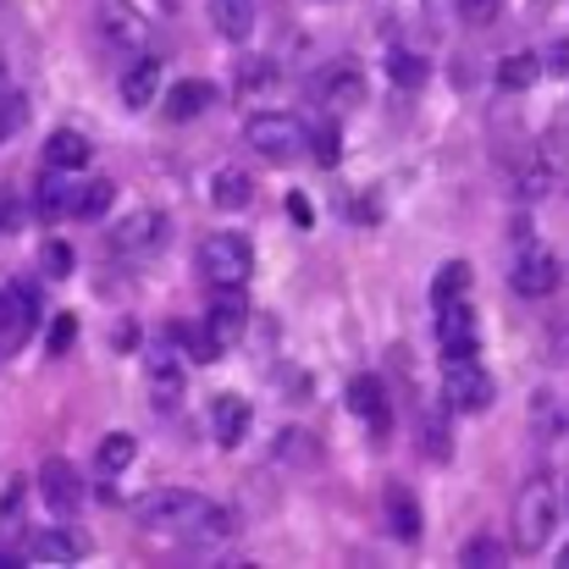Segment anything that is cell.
Masks as SVG:
<instances>
[{
  "instance_id": "37",
  "label": "cell",
  "mask_w": 569,
  "mask_h": 569,
  "mask_svg": "<svg viewBox=\"0 0 569 569\" xmlns=\"http://www.w3.org/2000/svg\"><path fill=\"white\" fill-rule=\"evenodd\" d=\"M39 271H44V277H56V282H61V277H67V271H72V249H67V243H61V238H50V243H44V249H39Z\"/></svg>"
},
{
  "instance_id": "17",
  "label": "cell",
  "mask_w": 569,
  "mask_h": 569,
  "mask_svg": "<svg viewBox=\"0 0 569 569\" xmlns=\"http://www.w3.org/2000/svg\"><path fill=\"white\" fill-rule=\"evenodd\" d=\"M271 459L288 465V470H310V465L321 459V437L305 431V426H282V431L271 437Z\"/></svg>"
},
{
  "instance_id": "32",
  "label": "cell",
  "mask_w": 569,
  "mask_h": 569,
  "mask_svg": "<svg viewBox=\"0 0 569 569\" xmlns=\"http://www.w3.org/2000/svg\"><path fill=\"white\" fill-rule=\"evenodd\" d=\"M310 156H316L321 167H338V161H343V139H338V122H321V128L310 133Z\"/></svg>"
},
{
  "instance_id": "9",
  "label": "cell",
  "mask_w": 569,
  "mask_h": 569,
  "mask_svg": "<svg viewBox=\"0 0 569 569\" xmlns=\"http://www.w3.org/2000/svg\"><path fill=\"white\" fill-rule=\"evenodd\" d=\"M509 282H515V293L520 299H548L559 282H565V266H559V254H548V249H520V260H515V271H509Z\"/></svg>"
},
{
  "instance_id": "15",
  "label": "cell",
  "mask_w": 569,
  "mask_h": 569,
  "mask_svg": "<svg viewBox=\"0 0 569 569\" xmlns=\"http://www.w3.org/2000/svg\"><path fill=\"white\" fill-rule=\"evenodd\" d=\"M204 321H210V332H216L221 343H238L243 327H249V299H243V288H210Z\"/></svg>"
},
{
  "instance_id": "16",
  "label": "cell",
  "mask_w": 569,
  "mask_h": 569,
  "mask_svg": "<svg viewBox=\"0 0 569 569\" xmlns=\"http://www.w3.org/2000/svg\"><path fill=\"white\" fill-rule=\"evenodd\" d=\"M249 415H254V409H249L243 392H221V398L210 403V437H216V448L232 453V448L249 437Z\"/></svg>"
},
{
  "instance_id": "43",
  "label": "cell",
  "mask_w": 569,
  "mask_h": 569,
  "mask_svg": "<svg viewBox=\"0 0 569 569\" xmlns=\"http://www.w3.org/2000/svg\"><path fill=\"white\" fill-rule=\"evenodd\" d=\"M22 565V559H11V553H0V569H17Z\"/></svg>"
},
{
  "instance_id": "29",
  "label": "cell",
  "mask_w": 569,
  "mask_h": 569,
  "mask_svg": "<svg viewBox=\"0 0 569 569\" xmlns=\"http://www.w3.org/2000/svg\"><path fill=\"white\" fill-rule=\"evenodd\" d=\"M133 453H139V442H133L128 431H111V437H100V448H94V470L111 481V476H122V470L133 465Z\"/></svg>"
},
{
  "instance_id": "4",
  "label": "cell",
  "mask_w": 569,
  "mask_h": 569,
  "mask_svg": "<svg viewBox=\"0 0 569 569\" xmlns=\"http://www.w3.org/2000/svg\"><path fill=\"white\" fill-rule=\"evenodd\" d=\"M144 381H150V392H156L161 409H178L183 381H189V355H183V343L172 338V327L156 332V338H144Z\"/></svg>"
},
{
  "instance_id": "34",
  "label": "cell",
  "mask_w": 569,
  "mask_h": 569,
  "mask_svg": "<svg viewBox=\"0 0 569 569\" xmlns=\"http://www.w3.org/2000/svg\"><path fill=\"white\" fill-rule=\"evenodd\" d=\"M111 199H117V189L100 178V183H89V189H78V216L83 221H100L106 210H111Z\"/></svg>"
},
{
  "instance_id": "7",
  "label": "cell",
  "mask_w": 569,
  "mask_h": 569,
  "mask_svg": "<svg viewBox=\"0 0 569 569\" xmlns=\"http://www.w3.org/2000/svg\"><path fill=\"white\" fill-rule=\"evenodd\" d=\"M39 327V293L28 282H6L0 288V360L17 355Z\"/></svg>"
},
{
  "instance_id": "33",
  "label": "cell",
  "mask_w": 569,
  "mask_h": 569,
  "mask_svg": "<svg viewBox=\"0 0 569 569\" xmlns=\"http://www.w3.org/2000/svg\"><path fill=\"white\" fill-rule=\"evenodd\" d=\"M459 565H470V569H498V565H503V548H498L492 537H470V542L459 548Z\"/></svg>"
},
{
  "instance_id": "25",
  "label": "cell",
  "mask_w": 569,
  "mask_h": 569,
  "mask_svg": "<svg viewBox=\"0 0 569 569\" xmlns=\"http://www.w3.org/2000/svg\"><path fill=\"white\" fill-rule=\"evenodd\" d=\"M254 199V178L243 172V167H221L216 178H210V204L216 210H243Z\"/></svg>"
},
{
  "instance_id": "42",
  "label": "cell",
  "mask_w": 569,
  "mask_h": 569,
  "mask_svg": "<svg viewBox=\"0 0 569 569\" xmlns=\"http://www.w3.org/2000/svg\"><path fill=\"white\" fill-rule=\"evenodd\" d=\"M11 94V72H6V61H0V100Z\"/></svg>"
},
{
  "instance_id": "31",
  "label": "cell",
  "mask_w": 569,
  "mask_h": 569,
  "mask_svg": "<svg viewBox=\"0 0 569 569\" xmlns=\"http://www.w3.org/2000/svg\"><path fill=\"white\" fill-rule=\"evenodd\" d=\"M22 509H28V481H22V476H11V481H6V492H0V542L22 531Z\"/></svg>"
},
{
  "instance_id": "3",
  "label": "cell",
  "mask_w": 569,
  "mask_h": 569,
  "mask_svg": "<svg viewBox=\"0 0 569 569\" xmlns=\"http://www.w3.org/2000/svg\"><path fill=\"white\" fill-rule=\"evenodd\" d=\"M243 139H249V150H260L277 167H288V161H299L310 150V133H305V122L293 111H254L243 122Z\"/></svg>"
},
{
  "instance_id": "8",
  "label": "cell",
  "mask_w": 569,
  "mask_h": 569,
  "mask_svg": "<svg viewBox=\"0 0 569 569\" xmlns=\"http://www.w3.org/2000/svg\"><path fill=\"white\" fill-rule=\"evenodd\" d=\"M167 243V216L161 210H133V216H122L117 227H111V249L122 254V260H144V254H156Z\"/></svg>"
},
{
  "instance_id": "27",
  "label": "cell",
  "mask_w": 569,
  "mask_h": 569,
  "mask_svg": "<svg viewBox=\"0 0 569 569\" xmlns=\"http://www.w3.org/2000/svg\"><path fill=\"white\" fill-rule=\"evenodd\" d=\"M542 72H548V67H542V56H531V50H515V56H503V61H498V89L520 94V89H531Z\"/></svg>"
},
{
  "instance_id": "5",
  "label": "cell",
  "mask_w": 569,
  "mask_h": 569,
  "mask_svg": "<svg viewBox=\"0 0 569 569\" xmlns=\"http://www.w3.org/2000/svg\"><path fill=\"white\" fill-rule=\"evenodd\" d=\"M249 271H254V249L243 232H210L199 243V277L210 288H243Z\"/></svg>"
},
{
  "instance_id": "11",
  "label": "cell",
  "mask_w": 569,
  "mask_h": 569,
  "mask_svg": "<svg viewBox=\"0 0 569 569\" xmlns=\"http://www.w3.org/2000/svg\"><path fill=\"white\" fill-rule=\"evenodd\" d=\"M94 22H100V39H106L111 50L139 56V44H144V17H139V6H133V0H100Z\"/></svg>"
},
{
  "instance_id": "22",
  "label": "cell",
  "mask_w": 569,
  "mask_h": 569,
  "mask_svg": "<svg viewBox=\"0 0 569 569\" xmlns=\"http://www.w3.org/2000/svg\"><path fill=\"white\" fill-rule=\"evenodd\" d=\"M122 106H133V111H144V106H156V94H161V61H150V56H139L128 72H122Z\"/></svg>"
},
{
  "instance_id": "24",
  "label": "cell",
  "mask_w": 569,
  "mask_h": 569,
  "mask_svg": "<svg viewBox=\"0 0 569 569\" xmlns=\"http://www.w3.org/2000/svg\"><path fill=\"white\" fill-rule=\"evenodd\" d=\"M210 22L227 44H243L254 33V0H210Z\"/></svg>"
},
{
  "instance_id": "2",
  "label": "cell",
  "mask_w": 569,
  "mask_h": 569,
  "mask_svg": "<svg viewBox=\"0 0 569 569\" xmlns=\"http://www.w3.org/2000/svg\"><path fill=\"white\" fill-rule=\"evenodd\" d=\"M553 531H559V492L537 476L515 498V542H520V553H542L553 542Z\"/></svg>"
},
{
  "instance_id": "18",
  "label": "cell",
  "mask_w": 569,
  "mask_h": 569,
  "mask_svg": "<svg viewBox=\"0 0 569 569\" xmlns=\"http://www.w3.org/2000/svg\"><path fill=\"white\" fill-rule=\"evenodd\" d=\"M387 531H392L398 542H420V531H426L420 503H415V492H409L403 481H387Z\"/></svg>"
},
{
  "instance_id": "23",
  "label": "cell",
  "mask_w": 569,
  "mask_h": 569,
  "mask_svg": "<svg viewBox=\"0 0 569 569\" xmlns=\"http://www.w3.org/2000/svg\"><path fill=\"white\" fill-rule=\"evenodd\" d=\"M39 216L44 221H56V216H78V189L67 183V172L61 167H44V178H39Z\"/></svg>"
},
{
  "instance_id": "26",
  "label": "cell",
  "mask_w": 569,
  "mask_h": 569,
  "mask_svg": "<svg viewBox=\"0 0 569 569\" xmlns=\"http://www.w3.org/2000/svg\"><path fill=\"white\" fill-rule=\"evenodd\" d=\"M172 338L183 343V355L189 360H199V366H210V360H221V338L210 332V321H172Z\"/></svg>"
},
{
  "instance_id": "10",
  "label": "cell",
  "mask_w": 569,
  "mask_h": 569,
  "mask_svg": "<svg viewBox=\"0 0 569 569\" xmlns=\"http://www.w3.org/2000/svg\"><path fill=\"white\" fill-rule=\"evenodd\" d=\"M39 498H44V509H50L56 520H72V515L83 509V481H78V470H72L67 459H44V465H39Z\"/></svg>"
},
{
  "instance_id": "14",
  "label": "cell",
  "mask_w": 569,
  "mask_h": 569,
  "mask_svg": "<svg viewBox=\"0 0 569 569\" xmlns=\"http://www.w3.org/2000/svg\"><path fill=\"white\" fill-rule=\"evenodd\" d=\"M349 409L360 415V426H366L377 442L392 431V403H387V387H381L377 377H355L349 381Z\"/></svg>"
},
{
  "instance_id": "38",
  "label": "cell",
  "mask_w": 569,
  "mask_h": 569,
  "mask_svg": "<svg viewBox=\"0 0 569 569\" xmlns=\"http://www.w3.org/2000/svg\"><path fill=\"white\" fill-rule=\"evenodd\" d=\"M72 338H78V316H56V321H50V332H44L50 360H56V355H67V349H72Z\"/></svg>"
},
{
  "instance_id": "41",
  "label": "cell",
  "mask_w": 569,
  "mask_h": 569,
  "mask_svg": "<svg viewBox=\"0 0 569 569\" xmlns=\"http://www.w3.org/2000/svg\"><path fill=\"white\" fill-rule=\"evenodd\" d=\"M17 216H22V210H17V199L0 189V232H11V227H17Z\"/></svg>"
},
{
  "instance_id": "13",
  "label": "cell",
  "mask_w": 569,
  "mask_h": 569,
  "mask_svg": "<svg viewBox=\"0 0 569 569\" xmlns=\"http://www.w3.org/2000/svg\"><path fill=\"white\" fill-rule=\"evenodd\" d=\"M437 343H442V355H476V349H481L476 310H470L465 299H453V305L437 310Z\"/></svg>"
},
{
  "instance_id": "20",
  "label": "cell",
  "mask_w": 569,
  "mask_h": 569,
  "mask_svg": "<svg viewBox=\"0 0 569 569\" xmlns=\"http://www.w3.org/2000/svg\"><path fill=\"white\" fill-rule=\"evenodd\" d=\"M89 156H94V144H89V133H78V128H56V133L44 139V167L83 172V167H89Z\"/></svg>"
},
{
  "instance_id": "30",
  "label": "cell",
  "mask_w": 569,
  "mask_h": 569,
  "mask_svg": "<svg viewBox=\"0 0 569 569\" xmlns=\"http://www.w3.org/2000/svg\"><path fill=\"white\" fill-rule=\"evenodd\" d=\"M470 293V266L465 260H448L437 277H431V305L442 310V305H453V299H465Z\"/></svg>"
},
{
  "instance_id": "12",
  "label": "cell",
  "mask_w": 569,
  "mask_h": 569,
  "mask_svg": "<svg viewBox=\"0 0 569 569\" xmlns=\"http://www.w3.org/2000/svg\"><path fill=\"white\" fill-rule=\"evenodd\" d=\"M89 559V537L72 526H50L28 537V565H83Z\"/></svg>"
},
{
  "instance_id": "6",
  "label": "cell",
  "mask_w": 569,
  "mask_h": 569,
  "mask_svg": "<svg viewBox=\"0 0 569 569\" xmlns=\"http://www.w3.org/2000/svg\"><path fill=\"white\" fill-rule=\"evenodd\" d=\"M492 398H498V381H492V371L476 355H448V371H442V403L448 409L481 415Z\"/></svg>"
},
{
  "instance_id": "40",
  "label": "cell",
  "mask_w": 569,
  "mask_h": 569,
  "mask_svg": "<svg viewBox=\"0 0 569 569\" xmlns=\"http://www.w3.org/2000/svg\"><path fill=\"white\" fill-rule=\"evenodd\" d=\"M542 67H548L553 78H569V33H559V39L542 50Z\"/></svg>"
},
{
  "instance_id": "36",
  "label": "cell",
  "mask_w": 569,
  "mask_h": 569,
  "mask_svg": "<svg viewBox=\"0 0 569 569\" xmlns=\"http://www.w3.org/2000/svg\"><path fill=\"white\" fill-rule=\"evenodd\" d=\"M22 122H28V100L11 89V94L0 100V144H6V139H17V133H22Z\"/></svg>"
},
{
  "instance_id": "19",
  "label": "cell",
  "mask_w": 569,
  "mask_h": 569,
  "mask_svg": "<svg viewBox=\"0 0 569 569\" xmlns=\"http://www.w3.org/2000/svg\"><path fill=\"white\" fill-rule=\"evenodd\" d=\"M210 106H216V83H204V78H183L167 89V122H193Z\"/></svg>"
},
{
  "instance_id": "21",
  "label": "cell",
  "mask_w": 569,
  "mask_h": 569,
  "mask_svg": "<svg viewBox=\"0 0 569 569\" xmlns=\"http://www.w3.org/2000/svg\"><path fill=\"white\" fill-rule=\"evenodd\" d=\"M415 442L431 465H448L453 459V426H448V409H420L415 420Z\"/></svg>"
},
{
  "instance_id": "44",
  "label": "cell",
  "mask_w": 569,
  "mask_h": 569,
  "mask_svg": "<svg viewBox=\"0 0 569 569\" xmlns=\"http://www.w3.org/2000/svg\"><path fill=\"white\" fill-rule=\"evenodd\" d=\"M559 569H569V548H565V553H559Z\"/></svg>"
},
{
  "instance_id": "1",
  "label": "cell",
  "mask_w": 569,
  "mask_h": 569,
  "mask_svg": "<svg viewBox=\"0 0 569 569\" xmlns=\"http://www.w3.org/2000/svg\"><path fill=\"white\" fill-rule=\"evenodd\" d=\"M133 515L144 531H167V537H189V542H232L238 537V515L199 498V492H183V487H161V492H144L133 498Z\"/></svg>"
},
{
  "instance_id": "39",
  "label": "cell",
  "mask_w": 569,
  "mask_h": 569,
  "mask_svg": "<svg viewBox=\"0 0 569 569\" xmlns=\"http://www.w3.org/2000/svg\"><path fill=\"white\" fill-rule=\"evenodd\" d=\"M453 6H459V17H465L470 28H487V22L503 11V0H453Z\"/></svg>"
},
{
  "instance_id": "28",
  "label": "cell",
  "mask_w": 569,
  "mask_h": 569,
  "mask_svg": "<svg viewBox=\"0 0 569 569\" xmlns=\"http://www.w3.org/2000/svg\"><path fill=\"white\" fill-rule=\"evenodd\" d=\"M321 100H327L332 111H355V106H366V78H360L355 67H338V72L321 83Z\"/></svg>"
},
{
  "instance_id": "35",
  "label": "cell",
  "mask_w": 569,
  "mask_h": 569,
  "mask_svg": "<svg viewBox=\"0 0 569 569\" xmlns=\"http://www.w3.org/2000/svg\"><path fill=\"white\" fill-rule=\"evenodd\" d=\"M387 72H392V83H403V89H420V83H426V61L409 56V50H392Z\"/></svg>"
}]
</instances>
